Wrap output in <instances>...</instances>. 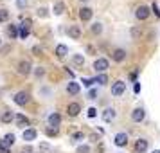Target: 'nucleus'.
<instances>
[{"instance_id":"1","label":"nucleus","mask_w":160,"mask_h":153,"mask_svg":"<svg viewBox=\"0 0 160 153\" xmlns=\"http://www.w3.org/2000/svg\"><path fill=\"white\" fill-rule=\"evenodd\" d=\"M124 90H126V83H124V81H115V83L112 85V95H115V97L122 95Z\"/></svg>"},{"instance_id":"2","label":"nucleus","mask_w":160,"mask_h":153,"mask_svg":"<svg viewBox=\"0 0 160 153\" xmlns=\"http://www.w3.org/2000/svg\"><path fill=\"white\" fill-rule=\"evenodd\" d=\"M108 67H110V63L106 58H99L94 61V70H97V72H104Z\"/></svg>"},{"instance_id":"3","label":"nucleus","mask_w":160,"mask_h":153,"mask_svg":"<svg viewBox=\"0 0 160 153\" xmlns=\"http://www.w3.org/2000/svg\"><path fill=\"white\" fill-rule=\"evenodd\" d=\"M148 148H149V140H146V139H137L135 140V151L137 153H146Z\"/></svg>"},{"instance_id":"4","label":"nucleus","mask_w":160,"mask_h":153,"mask_svg":"<svg viewBox=\"0 0 160 153\" xmlns=\"http://www.w3.org/2000/svg\"><path fill=\"white\" fill-rule=\"evenodd\" d=\"M31 95L27 94V92H18V94L15 95V103L18 105V106H25L27 103H29Z\"/></svg>"},{"instance_id":"5","label":"nucleus","mask_w":160,"mask_h":153,"mask_svg":"<svg viewBox=\"0 0 160 153\" xmlns=\"http://www.w3.org/2000/svg\"><path fill=\"white\" fill-rule=\"evenodd\" d=\"M115 115H117V112L113 108H104L101 112V117H102V121H106V123H112V121H115Z\"/></svg>"},{"instance_id":"6","label":"nucleus","mask_w":160,"mask_h":153,"mask_svg":"<svg viewBox=\"0 0 160 153\" xmlns=\"http://www.w3.org/2000/svg\"><path fill=\"white\" fill-rule=\"evenodd\" d=\"M135 16H137V20H146L149 16V8L148 6H138L137 11H135Z\"/></svg>"},{"instance_id":"7","label":"nucleus","mask_w":160,"mask_h":153,"mask_svg":"<svg viewBox=\"0 0 160 153\" xmlns=\"http://www.w3.org/2000/svg\"><path fill=\"white\" fill-rule=\"evenodd\" d=\"M113 142H115V146H126L128 144V133H124V131H121V133H117L115 137H113Z\"/></svg>"},{"instance_id":"8","label":"nucleus","mask_w":160,"mask_h":153,"mask_svg":"<svg viewBox=\"0 0 160 153\" xmlns=\"http://www.w3.org/2000/svg\"><path fill=\"white\" fill-rule=\"evenodd\" d=\"M146 117V110L144 108H135L131 112V119L135 121V123H140V121H144Z\"/></svg>"},{"instance_id":"9","label":"nucleus","mask_w":160,"mask_h":153,"mask_svg":"<svg viewBox=\"0 0 160 153\" xmlns=\"http://www.w3.org/2000/svg\"><path fill=\"white\" fill-rule=\"evenodd\" d=\"M31 63L27 61V59H23V61H20L18 63V72L22 74V76H27V74H31Z\"/></svg>"},{"instance_id":"10","label":"nucleus","mask_w":160,"mask_h":153,"mask_svg":"<svg viewBox=\"0 0 160 153\" xmlns=\"http://www.w3.org/2000/svg\"><path fill=\"white\" fill-rule=\"evenodd\" d=\"M79 112H81V105L79 103H70V105L67 106V114H68L70 117H76Z\"/></svg>"},{"instance_id":"11","label":"nucleus","mask_w":160,"mask_h":153,"mask_svg":"<svg viewBox=\"0 0 160 153\" xmlns=\"http://www.w3.org/2000/svg\"><path fill=\"white\" fill-rule=\"evenodd\" d=\"M92 15H94V11L90 8H81L79 9V18L83 20V22H88L90 18H92Z\"/></svg>"},{"instance_id":"12","label":"nucleus","mask_w":160,"mask_h":153,"mask_svg":"<svg viewBox=\"0 0 160 153\" xmlns=\"http://www.w3.org/2000/svg\"><path fill=\"white\" fill-rule=\"evenodd\" d=\"M59 123H61V117H59V114H56V112H54V114H51V115H49V126H51V128H58Z\"/></svg>"},{"instance_id":"13","label":"nucleus","mask_w":160,"mask_h":153,"mask_svg":"<svg viewBox=\"0 0 160 153\" xmlns=\"http://www.w3.org/2000/svg\"><path fill=\"white\" fill-rule=\"evenodd\" d=\"M112 58H113V61H117V63H119V61H124V59H126V51H124V49H115L113 54H112Z\"/></svg>"},{"instance_id":"14","label":"nucleus","mask_w":160,"mask_h":153,"mask_svg":"<svg viewBox=\"0 0 160 153\" xmlns=\"http://www.w3.org/2000/svg\"><path fill=\"white\" fill-rule=\"evenodd\" d=\"M36 135H38L36 130H32V128H27V130H23V133H22L23 140H27V142H29V140H34Z\"/></svg>"},{"instance_id":"15","label":"nucleus","mask_w":160,"mask_h":153,"mask_svg":"<svg viewBox=\"0 0 160 153\" xmlns=\"http://www.w3.org/2000/svg\"><path fill=\"white\" fill-rule=\"evenodd\" d=\"M68 36L72 38V40H79L81 38V29L78 25H70L68 27Z\"/></svg>"},{"instance_id":"16","label":"nucleus","mask_w":160,"mask_h":153,"mask_svg":"<svg viewBox=\"0 0 160 153\" xmlns=\"http://www.w3.org/2000/svg\"><path fill=\"white\" fill-rule=\"evenodd\" d=\"M79 90H81V87H79V83H76V81H70V83L67 85V92L72 94V95L79 94Z\"/></svg>"},{"instance_id":"17","label":"nucleus","mask_w":160,"mask_h":153,"mask_svg":"<svg viewBox=\"0 0 160 153\" xmlns=\"http://www.w3.org/2000/svg\"><path fill=\"white\" fill-rule=\"evenodd\" d=\"M63 11H65V4L63 2H56L54 8H52V13L56 16H59V15H63Z\"/></svg>"},{"instance_id":"18","label":"nucleus","mask_w":160,"mask_h":153,"mask_svg":"<svg viewBox=\"0 0 160 153\" xmlns=\"http://www.w3.org/2000/svg\"><path fill=\"white\" fill-rule=\"evenodd\" d=\"M68 54V47L63 43H59L58 47H56V56H59V58H63V56H67Z\"/></svg>"},{"instance_id":"19","label":"nucleus","mask_w":160,"mask_h":153,"mask_svg":"<svg viewBox=\"0 0 160 153\" xmlns=\"http://www.w3.org/2000/svg\"><path fill=\"white\" fill-rule=\"evenodd\" d=\"M8 34L11 36V40H13V38H16V36H20V31H18V25H13V23H11V25L8 27Z\"/></svg>"},{"instance_id":"20","label":"nucleus","mask_w":160,"mask_h":153,"mask_svg":"<svg viewBox=\"0 0 160 153\" xmlns=\"http://www.w3.org/2000/svg\"><path fill=\"white\" fill-rule=\"evenodd\" d=\"M0 119H2V123H11L13 119H16V115L13 114V112H9V110H8V112H4V114H2Z\"/></svg>"},{"instance_id":"21","label":"nucleus","mask_w":160,"mask_h":153,"mask_svg":"<svg viewBox=\"0 0 160 153\" xmlns=\"http://www.w3.org/2000/svg\"><path fill=\"white\" fill-rule=\"evenodd\" d=\"M2 140H4V144H6V146H8V148H9V146H13V144H15L16 137H15V135H13V133H8V135H6V137L2 139Z\"/></svg>"},{"instance_id":"22","label":"nucleus","mask_w":160,"mask_h":153,"mask_svg":"<svg viewBox=\"0 0 160 153\" xmlns=\"http://www.w3.org/2000/svg\"><path fill=\"white\" fill-rule=\"evenodd\" d=\"M16 123H18V126H29V119L25 115H22V114H18L16 115Z\"/></svg>"},{"instance_id":"23","label":"nucleus","mask_w":160,"mask_h":153,"mask_svg":"<svg viewBox=\"0 0 160 153\" xmlns=\"http://www.w3.org/2000/svg\"><path fill=\"white\" fill-rule=\"evenodd\" d=\"M29 33H31V27H27V25H20V38L22 40H25V38L29 36Z\"/></svg>"},{"instance_id":"24","label":"nucleus","mask_w":160,"mask_h":153,"mask_svg":"<svg viewBox=\"0 0 160 153\" xmlns=\"http://www.w3.org/2000/svg\"><path fill=\"white\" fill-rule=\"evenodd\" d=\"M95 83H99V85H106V83H108V76H106V74H99V76H97V78H95Z\"/></svg>"},{"instance_id":"25","label":"nucleus","mask_w":160,"mask_h":153,"mask_svg":"<svg viewBox=\"0 0 160 153\" xmlns=\"http://www.w3.org/2000/svg\"><path fill=\"white\" fill-rule=\"evenodd\" d=\"M92 33H94V34H101V33H102V23L101 22H95L94 25H92Z\"/></svg>"},{"instance_id":"26","label":"nucleus","mask_w":160,"mask_h":153,"mask_svg":"<svg viewBox=\"0 0 160 153\" xmlns=\"http://www.w3.org/2000/svg\"><path fill=\"white\" fill-rule=\"evenodd\" d=\"M72 59H74L76 65H83V63H85V56H83V54H74Z\"/></svg>"},{"instance_id":"27","label":"nucleus","mask_w":160,"mask_h":153,"mask_svg":"<svg viewBox=\"0 0 160 153\" xmlns=\"http://www.w3.org/2000/svg\"><path fill=\"white\" fill-rule=\"evenodd\" d=\"M9 20V11L8 9H0V22H8Z\"/></svg>"},{"instance_id":"28","label":"nucleus","mask_w":160,"mask_h":153,"mask_svg":"<svg viewBox=\"0 0 160 153\" xmlns=\"http://www.w3.org/2000/svg\"><path fill=\"white\" fill-rule=\"evenodd\" d=\"M81 83H83L87 88H90V87L95 83V78H94V79H92V78H83V81H81Z\"/></svg>"},{"instance_id":"29","label":"nucleus","mask_w":160,"mask_h":153,"mask_svg":"<svg viewBox=\"0 0 160 153\" xmlns=\"http://www.w3.org/2000/svg\"><path fill=\"white\" fill-rule=\"evenodd\" d=\"M47 15H49V9H47V8H40V9H38V16L45 18Z\"/></svg>"},{"instance_id":"30","label":"nucleus","mask_w":160,"mask_h":153,"mask_svg":"<svg viewBox=\"0 0 160 153\" xmlns=\"http://www.w3.org/2000/svg\"><path fill=\"white\" fill-rule=\"evenodd\" d=\"M0 153H11V150L4 144V140H0Z\"/></svg>"},{"instance_id":"31","label":"nucleus","mask_w":160,"mask_h":153,"mask_svg":"<svg viewBox=\"0 0 160 153\" xmlns=\"http://www.w3.org/2000/svg\"><path fill=\"white\" fill-rule=\"evenodd\" d=\"M47 135H49V137L58 135V128H47Z\"/></svg>"},{"instance_id":"32","label":"nucleus","mask_w":160,"mask_h":153,"mask_svg":"<svg viewBox=\"0 0 160 153\" xmlns=\"http://www.w3.org/2000/svg\"><path fill=\"white\" fill-rule=\"evenodd\" d=\"M151 9H153V13H155V15H157V16L160 18V9H158V4H157V2H153Z\"/></svg>"},{"instance_id":"33","label":"nucleus","mask_w":160,"mask_h":153,"mask_svg":"<svg viewBox=\"0 0 160 153\" xmlns=\"http://www.w3.org/2000/svg\"><path fill=\"white\" fill-rule=\"evenodd\" d=\"M88 99H97V90H95V88H92V90L88 92Z\"/></svg>"},{"instance_id":"34","label":"nucleus","mask_w":160,"mask_h":153,"mask_svg":"<svg viewBox=\"0 0 160 153\" xmlns=\"http://www.w3.org/2000/svg\"><path fill=\"white\" fill-rule=\"evenodd\" d=\"M95 115H97V110H95V108H88V117H92V119H94Z\"/></svg>"},{"instance_id":"35","label":"nucleus","mask_w":160,"mask_h":153,"mask_svg":"<svg viewBox=\"0 0 160 153\" xmlns=\"http://www.w3.org/2000/svg\"><path fill=\"white\" fill-rule=\"evenodd\" d=\"M83 137H85V135H83L81 131H78V133H74V135H72V139H74V140H81Z\"/></svg>"},{"instance_id":"36","label":"nucleus","mask_w":160,"mask_h":153,"mask_svg":"<svg viewBox=\"0 0 160 153\" xmlns=\"http://www.w3.org/2000/svg\"><path fill=\"white\" fill-rule=\"evenodd\" d=\"M90 150H88V146H79L78 148V153H88Z\"/></svg>"},{"instance_id":"37","label":"nucleus","mask_w":160,"mask_h":153,"mask_svg":"<svg viewBox=\"0 0 160 153\" xmlns=\"http://www.w3.org/2000/svg\"><path fill=\"white\" fill-rule=\"evenodd\" d=\"M34 74H36L38 78H40V76H43V74H45V70H43V69H42V67H38L36 70H34Z\"/></svg>"},{"instance_id":"38","label":"nucleus","mask_w":160,"mask_h":153,"mask_svg":"<svg viewBox=\"0 0 160 153\" xmlns=\"http://www.w3.org/2000/svg\"><path fill=\"white\" fill-rule=\"evenodd\" d=\"M131 36L138 38V36H140V31H138V29H131Z\"/></svg>"},{"instance_id":"39","label":"nucleus","mask_w":160,"mask_h":153,"mask_svg":"<svg viewBox=\"0 0 160 153\" xmlns=\"http://www.w3.org/2000/svg\"><path fill=\"white\" fill-rule=\"evenodd\" d=\"M32 52H34L36 56H40V54H42V47H32Z\"/></svg>"},{"instance_id":"40","label":"nucleus","mask_w":160,"mask_h":153,"mask_svg":"<svg viewBox=\"0 0 160 153\" xmlns=\"http://www.w3.org/2000/svg\"><path fill=\"white\" fill-rule=\"evenodd\" d=\"M133 90H135V94H138V92H140V83H138V81H135V87H133Z\"/></svg>"},{"instance_id":"41","label":"nucleus","mask_w":160,"mask_h":153,"mask_svg":"<svg viewBox=\"0 0 160 153\" xmlns=\"http://www.w3.org/2000/svg\"><path fill=\"white\" fill-rule=\"evenodd\" d=\"M40 150H42V151H47V150H49V144H40Z\"/></svg>"},{"instance_id":"42","label":"nucleus","mask_w":160,"mask_h":153,"mask_svg":"<svg viewBox=\"0 0 160 153\" xmlns=\"http://www.w3.org/2000/svg\"><path fill=\"white\" fill-rule=\"evenodd\" d=\"M25 4H27L25 0H18V8H25Z\"/></svg>"},{"instance_id":"43","label":"nucleus","mask_w":160,"mask_h":153,"mask_svg":"<svg viewBox=\"0 0 160 153\" xmlns=\"http://www.w3.org/2000/svg\"><path fill=\"white\" fill-rule=\"evenodd\" d=\"M151 153H160V150H153V151Z\"/></svg>"},{"instance_id":"44","label":"nucleus","mask_w":160,"mask_h":153,"mask_svg":"<svg viewBox=\"0 0 160 153\" xmlns=\"http://www.w3.org/2000/svg\"><path fill=\"white\" fill-rule=\"evenodd\" d=\"M0 45H2V38H0Z\"/></svg>"},{"instance_id":"45","label":"nucleus","mask_w":160,"mask_h":153,"mask_svg":"<svg viewBox=\"0 0 160 153\" xmlns=\"http://www.w3.org/2000/svg\"><path fill=\"white\" fill-rule=\"evenodd\" d=\"M81 2H87V0H81Z\"/></svg>"}]
</instances>
